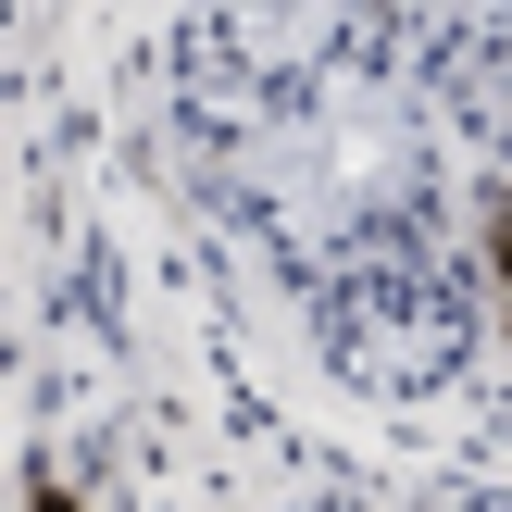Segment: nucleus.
I'll return each mask as SVG.
<instances>
[{
    "label": "nucleus",
    "instance_id": "f257e3e1",
    "mask_svg": "<svg viewBox=\"0 0 512 512\" xmlns=\"http://www.w3.org/2000/svg\"><path fill=\"white\" fill-rule=\"evenodd\" d=\"M38 512H75V500H63V488H38Z\"/></svg>",
    "mask_w": 512,
    "mask_h": 512
}]
</instances>
